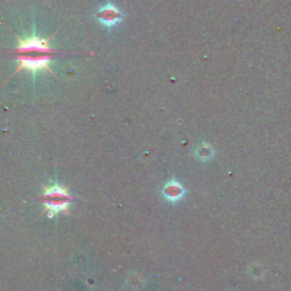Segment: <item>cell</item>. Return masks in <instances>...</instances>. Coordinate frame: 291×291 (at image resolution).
<instances>
[{
	"instance_id": "cell-1",
	"label": "cell",
	"mask_w": 291,
	"mask_h": 291,
	"mask_svg": "<svg viewBox=\"0 0 291 291\" xmlns=\"http://www.w3.org/2000/svg\"><path fill=\"white\" fill-rule=\"evenodd\" d=\"M16 38H17L18 44L13 51V55L17 60L18 66L13 75L17 74L20 71L31 72L34 75L39 72L47 71L55 75V72H52L50 68V61L58 51L54 50L49 46V40L51 39V36L48 39L41 38L38 35L30 36L26 39L18 38V36Z\"/></svg>"
},
{
	"instance_id": "cell-2",
	"label": "cell",
	"mask_w": 291,
	"mask_h": 291,
	"mask_svg": "<svg viewBox=\"0 0 291 291\" xmlns=\"http://www.w3.org/2000/svg\"><path fill=\"white\" fill-rule=\"evenodd\" d=\"M42 199L50 216L59 212L66 211L68 205L72 202V197L68 195L67 189L58 186V184H52V186L46 188Z\"/></svg>"
},
{
	"instance_id": "cell-3",
	"label": "cell",
	"mask_w": 291,
	"mask_h": 291,
	"mask_svg": "<svg viewBox=\"0 0 291 291\" xmlns=\"http://www.w3.org/2000/svg\"><path fill=\"white\" fill-rule=\"evenodd\" d=\"M95 17L97 20L102 24V25L112 27L115 26L116 24L121 23L124 19V14L118 9V8L113 5V3H107V5L101 6L99 9L96 11Z\"/></svg>"
},
{
	"instance_id": "cell-4",
	"label": "cell",
	"mask_w": 291,
	"mask_h": 291,
	"mask_svg": "<svg viewBox=\"0 0 291 291\" xmlns=\"http://www.w3.org/2000/svg\"><path fill=\"white\" fill-rule=\"evenodd\" d=\"M163 195L166 197V199L176 202L184 195V189L176 180H172L163 188Z\"/></svg>"
},
{
	"instance_id": "cell-5",
	"label": "cell",
	"mask_w": 291,
	"mask_h": 291,
	"mask_svg": "<svg viewBox=\"0 0 291 291\" xmlns=\"http://www.w3.org/2000/svg\"><path fill=\"white\" fill-rule=\"evenodd\" d=\"M197 156L202 161H208L214 156V149L212 148V146L207 142L200 143L198 148H197Z\"/></svg>"
}]
</instances>
